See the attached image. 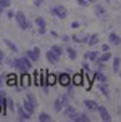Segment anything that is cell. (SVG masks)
<instances>
[{
	"instance_id": "cell-1",
	"label": "cell",
	"mask_w": 121,
	"mask_h": 122,
	"mask_svg": "<svg viewBox=\"0 0 121 122\" xmlns=\"http://www.w3.org/2000/svg\"><path fill=\"white\" fill-rule=\"evenodd\" d=\"M13 66L16 67V69H19L21 72H28V71L31 69V60L24 55L23 58H16V60H13Z\"/></svg>"
},
{
	"instance_id": "cell-2",
	"label": "cell",
	"mask_w": 121,
	"mask_h": 122,
	"mask_svg": "<svg viewBox=\"0 0 121 122\" xmlns=\"http://www.w3.org/2000/svg\"><path fill=\"white\" fill-rule=\"evenodd\" d=\"M15 19H16V23H18V26L21 27V29H29L31 27V24L28 23V19H26V15H24L23 11H16Z\"/></svg>"
},
{
	"instance_id": "cell-3",
	"label": "cell",
	"mask_w": 121,
	"mask_h": 122,
	"mask_svg": "<svg viewBox=\"0 0 121 122\" xmlns=\"http://www.w3.org/2000/svg\"><path fill=\"white\" fill-rule=\"evenodd\" d=\"M50 13L52 15H55L57 18H60V19H65L68 16V11H66V8L63 5H57V6H53L52 10H50Z\"/></svg>"
},
{
	"instance_id": "cell-4",
	"label": "cell",
	"mask_w": 121,
	"mask_h": 122,
	"mask_svg": "<svg viewBox=\"0 0 121 122\" xmlns=\"http://www.w3.org/2000/svg\"><path fill=\"white\" fill-rule=\"evenodd\" d=\"M58 84L63 87H69L73 84V77L68 72H61V74H58Z\"/></svg>"
},
{
	"instance_id": "cell-5",
	"label": "cell",
	"mask_w": 121,
	"mask_h": 122,
	"mask_svg": "<svg viewBox=\"0 0 121 122\" xmlns=\"http://www.w3.org/2000/svg\"><path fill=\"white\" fill-rule=\"evenodd\" d=\"M68 117H69V121H73V122H89V117L86 116V114H78V112H74V111H73L71 114H68Z\"/></svg>"
},
{
	"instance_id": "cell-6",
	"label": "cell",
	"mask_w": 121,
	"mask_h": 122,
	"mask_svg": "<svg viewBox=\"0 0 121 122\" xmlns=\"http://www.w3.org/2000/svg\"><path fill=\"white\" fill-rule=\"evenodd\" d=\"M24 55L28 56V58H29L31 61H37L39 58H40V50H39V48L36 47V48H32V50H28V51H26Z\"/></svg>"
},
{
	"instance_id": "cell-7",
	"label": "cell",
	"mask_w": 121,
	"mask_h": 122,
	"mask_svg": "<svg viewBox=\"0 0 121 122\" xmlns=\"http://www.w3.org/2000/svg\"><path fill=\"white\" fill-rule=\"evenodd\" d=\"M36 26L37 29H39V34H45L47 32V24H45V19L42 18V16H39V18H36Z\"/></svg>"
},
{
	"instance_id": "cell-8",
	"label": "cell",
	"mask_w": 121,
	"mask_h": 122,
	"mask_svg": "<svg viewBox=\"0 0 121 122\" xmlns=\"http://www.w3.org/2000/svg\"><path fill=\"white\" fill-rule=\"evenodd\" d=\"M45 58H47L48 63H53V64H55V63H58V60H60V56L57 55V53H55L52 48H50L47 53H45Z\"/></svg>"
},
{
	"instance_id": "cell-9",
	"label": "cell",
	"mask_w": 121,
	"mask_h": 122,
	"mask_svg": "<svg viewBox=\"0 0 121 122\" xmlns=\"http://www.w3.org/2000/svg\"><path fill=\"white\" fill-rule=\"evenodd\" d=\"M98 112H100V117H102V121H105V122H110L111 121V117H110V114H108V111H107V108L105 106H98Z\"/></svg>"
},
{
	"instance_id": "cell-10",
	"label": "cell",
	"mask_w": 121,
	"mask_h": 122,
	"mask_svg": "<svg viewBox=\"0 0 121 122\" xmlns=\"http://www.w3.org/2000/svg\"><path fill=\"white\" fill-rule=\"evenodd\" d=\"M18 116H19L18 117L19 121H29V119H31V114L24 109L23 106H19V108H18Z\"/></svg>"
},
{
	"instance_id": "cell-11",
	"label": "cell",
	"mask_w": 121,
	"mask_h": 122,
	"mask_svg": "<svg viewBox=\"0 0 121 122\" xmlns=\"http://www.w3.org/2000/svg\"><path fill=\"white\" fill-rule=\"evenodd\" d=\"M108 40H110V45H115V47H118V45L121 43L120 36H118V34H115V32H111V34H110Z\"/></svg>"
},
{
	"instance_id": "cell-12",
	"label": "cell",
	"mask_w": 121,
	"mask_h": 122,
	"mask_svg": "<svg viewBox=\"0 0 121 122\" xmlns=\"http://www.w3.org/2000/svg\"><path fill=\"white\" fill-rule=\"evenodd\" d=\"M16 84H18V77H16L15 74H8V76H6V85L16 87Z\"/></svg>"
},
{
	"instance_id": "cell-13",
	"label": "cell",
	"mask_w": 121,
	"mask_h": 122,
	"mask_svg": "<svg viewBox=\"0 0 121 122\" xmlns=\"http://www.w3.org/2000/svg\"><path fill=\"white\" fill-rule=\"evenodd\" d=\"M110 58H111V53L105 51L103 55H98V58L95 60V63H97V64H103V63H105V61H108Z\"/></svg>"
},
{
	"instance_id": "cell-14",
	"label": "cell",
	"mask_w": 121,
	"mask_h": 122,
	"mask_svg": "<svg viewBox=\"0 0 121 122\" xmlns=\"http://www.w3.org/2000/svg\"><path fill=\"white\" fill-rule=\"evenodd\" d=\"M23 108H24L26 111H28L29 114H32V112H34V109H36V106H34V104L31 103V101L28 100V98H26V100L23 101Z\"/></svg>"
},
{
	"instance_id": "cell-15",
	"label": "cell",
	"mask_w": 121,
	"mask_h": 122,
	"mask_svg": "<svg viewBox=\"0 0 121 122\" xmlns=\"http://www.w3.org/2000/svg\"><path fill=\"white\" fill-rule=\"evenodd\" d=\"M84 106L87 108V109H91V111H97V109H98V104H97L94 100H86Z\"/></svg>"
},
{
	"instance_id": "cell-16",
	"label": "cell",
	"mask_w": 121,
	"mask_h": 122,
	"mask_svg": "<svg viewBox=\"0 0 121 122\" xmlns=\"http://www.w3.org/2000/svg\"><path fill=\"white\" fill-rule=\"evenodd\" d=\"M31 77H29V76H28V72H23V74H21V77H19V82H21V85H23V87H28V85H29V84H31Z\"/></svg>"
},
{
	"instance_id": "cell-17",
	"label": "cell",
	"mask_w": 121,
	"mask_h": 122,
	"mask_svg": "<svg viewBox=\"0 0 121 122\" xmlns=\"http://www.w3.org/2000/svg\"><path fill=\"white\" fill-rule=\"evenodd\" d=\"M3 43H5V45H6L10 50H12L13 53H16V51H18V47H16V45H15V43H13L10 39H3Z\"/></svg>"
},
{
	"instance_id": "cell-18",
	"label": "cell",
	"mask_w": 121,
	"mask_h": 122,
	"mask_svg": "<svg viewBox=\"0 0 121 122\" xmlns=\"http://www.w3.org/2000/svg\"><path fill=\"white\" fill-rule=\"evenodd\" d=\"M47 82H48V85H55V84L58 82V76H55V74H47Z\"/></svg>"
},
{
	"instance_id": "cell-19",
	"label": "cell",
	"mask_w": 121,
	"mask_h": 122,
	"mask_svg": "<svg viewBox=\"0 0 121 122\" xmlns=\"http://www.w3.org/2000/svg\"><path fill=\"white\" fill-rule=\"evenodd\" d=\"M95 80H98V82H107V76L98 69V71L95 72Z\"/></svg>"
},
{
	"instance_id": "cell-20",
	"label": "cell",
	"mask_w": 121,
	"mask_h": 122,
	"mask_svg": "<svg viewBox=\"0 0 121 122\" xmlns=\"http://www.w3.org/2000/svg\"><path fill=\"white\" fill-rule=\"evenodd\" d=\"M98 58V51H89V53H86V60L89 61H95Z\"/></svg>"
},
{
	"instance_id": "cell-21",
	"label": "cell",
	"mask_w": 121,
	"mask_h": 122,
	"mask_svg": "<svg viewBox=\"0 0 121 122\" xmlns=\"http://www.w3.org/2000/svg\"><path fill=\"white\" fill-rule=\"evenodd\" d=\"M120 64H121V60L118 56H115V60H113V72H120Z\"/></svg>"
},
{
	"instance_id": "cell-22",
	"label": "cell",
	"mask_w": 121,
	"mask_h": 122,
	"mask_svg": "<svg viewBox=\"0 0 121 122\" xmlns=\"http://www.w3.org/2000/svg\"><path fill=\"white\" fill-rule=\"evenodd\" d=\"M39 121L40 122H50L52 117H50V114H47V112H40V114H39Z\"/></svg>"
},
{
	"instance_id": "cell-23",
	"label": "cell",
	"mask_w": 121,
	"mask_h": 122,
	"mask_svg": "<svg viewBox=\"0 0 121 122\" xmlns=\"http://www.w3.org/2000/svg\"><path fill=\"white\" fill-rule=\"evenodd\" d=\"M87 43H89V45H95V43H98V36H97V34H92V36H89V40H87Z\"/></svg>"
},
{
	"instance_id": "cell-24",
	"label": "cell",
	"mask_w": 121,
	"mask_h": 122,
	"mask_svg": "<svg viewBox=\"0 0 121 122\" xmlns=\"http://www.w3.org/2000/svg\"><path fill=\"white\" fill-rule=\"evenodd\" d=\"M55 111H57V112H60L61 111V108H65V106H63V103H61V98H57V100H55Z\"/></svg>"
},
{
	"instance_id": "cell-25",
	"label": "cell",
	"mask_w": 121,
	"mask_h": 122,
	"mask_svg": "<svg viewBox=\"0 0 121 122\" xmlns=\"http://www.w3.org/2000/svg\"><path fill=\"white\" fill-rule=\"evenodd\" d=\"M66 53H68V56H69V60H76V58H78V53L73 48H69V47L66 48Z\"/></svg>"
},
{
	"instance_id": "cell-26",
	"label": "cell",
	"mask_w": 121,
	"mask_h": 122,
	"mask_svg": "<svg viewBox=\"0 0 121 122\" xmlns=\"http://www.w3.org/2000/svg\"><path fill=\"white\" fill-rule=\"evenodd\" d=\"M50 48L53 50V51H55V53H57V55H58V56H61V55H63V48H61L60 45H52Z\"/></svg>"
},
{
	"instance_id": "cell-27",
	"label": "cell",
	"mask_w": 121,
	"mask_h": 122,
	"mask_svg": "<svg viewBox=\"0 0 121 122\" xmlns=\"http://www.w3.org/2000/svg\"><path fill=\"white\" fill-rule=\"evenodd\" d=\"M73 84H74V85H81V84H82V76H81V74L74 76V77H73Z\"/></svg>"
},
{
	"instance_id": "cell-28",
	"label": "cell",
	"mask_w": 121,
	"mask_h": 122,
	"mask_svg": "<svg viewBox=\"0 0 121 122\" xmlns=\"http://www.w3.org/2000/svg\"><path fill=\"white\" fill-rule=\"evenodd\" d=\"M105 84H107V82H100V87H98V88H100V92H102L105 97H108V88H107Z\"/></svg>"
},
{
	"instance_id": "cell-29",
	"label": "cell",
	"mask_w": 121,
	"mask_h": 122,
	"mask_svg": "<svg viewBox=\"0 0 121 122\" xmlns=\"http://www.w3.org/2000/svg\"><path fill=\"white\" fill-rule=\"evenodd\" d=\"M10 5H12V0H0V8H2V10L8 8Z\"/></svg>"
},
{
	"instance_id": "cell-30",
	"label": "cell",
	"mask_w": 121,
	"mask_h": 122,
	"mask_svg": "<svg viewBox=\"0 0 121 122\" xmlns=\"http://www.w3.org/2000/svg\"><path fill=\"white\" fill-rule=\"evenodd\" d=\"M95 15L97 16H103V15H105V8L100 6V5H97L95 6Z\"/></svg>"
},
{
	"instance_id": "cell-31",
	"label": "cell",
	"mask_w": 121,
	"mask_h": 122,
	"mask_svg": "<svg viewBox=\"0 0 121 122\" xmlns=\"http://www.w3.org/2000/svg\"><path fill=\"white\" fill-rule=\"evenodd\" d=\"M76 2H78L79 6H89V5H91V2H89V0H76Z\"/></svg>"
},
{
	"instance_id": "cell-32",
	"label": "cell",
	"mask_w": 121,
	"mask_h": 122,
	"mask_svg": "<svg viewBox=\"0 0 121 122\" xmlns=\"http://www.w3.org/2000/svg\"><path fill=\"white\" fill-rule=\"evenodd\" d=\"M26 98H28V100H29L31 103L34 104V106H37V101H36V98L32 97V95H31V93H28V95H26Z\"/></svg>"
},
{
	"instance_id": "cell-33",
	"label": "cell",
	"mask_w": 121,
	"mask_h": 122,
	"mask_svg": "<svg viewBox=\"0 0 121 122\" xmlns=\"http://www.w3.org/2000/svg\"><path fill=\"white\" fill-rule=\"evenodd\" d=\"M15 15H16V13H15V11H12V10H10V11L6 13V18H8V19H12V18H15Z\"/></svg>"
},
{
	"instance_id": "cell-34",
	"label": "cell",
	"mask_w": 121,
	"mask_h": 122,
	"mask_svg": "<svg viewBox=\"0 0 121 122\" xmlns=\"http://www.w3.org/2000/svg\"><path fill=\"white\" fill-rule=\"evenodd\" d=\"M82 69H84V72H89V69H91V67H89V63H84V64H82Z\"/></svg>"
},
{
	"instance_id": "cell-35",
	"label": "cell",
	"mask_w": 121,
	"mask_h": 122,
	"mask_svg": "<svg viewBox=\"0 0 121 122\" xmlns=\"http://www.w3.org/2000/svg\"><path fill=\"white\" fill-rule=\"evenodd\" d=\"M71 27H73V29H79V23H76V21L71 23Z\"/></svg>"
},
{
	"instance_id": "cell-36",
	"label": "cell",
	"mask_w": 121,
	"mask_h": 122,
	"mask_svg": "<svg viewBox=\"0 0 121 122\" xmlns=\"http://www.w3.org/2000/svg\"><path fill=\"white\" fill-rule=\"evenodd\" d=\"M42 2H44V0H34V5H36V6H40V5H42Z\"/></svg>"
},
{
	"instance_id": "cell-37",
	"label": "cell",
	"mask_w": 121,
	"mask_h": 122,
	"mask_svg": "<svg viewBox=\"0 0 121 122\" xmlns=\"http://www.w3.org/2000/svg\"><path fill=\"white\" fill-rule=\"evenodd\" d=\"M3 60H5V53L0 50V61H3Z\"/></svg>"
},
{
	"instance_id": "cell-38",
	"label": "cell",
	"mask_w": 121,
	"mask_h": 122,
	"mask_svg": "<svg viewBox=\"0 0 121 122\" xmlns=\"http://www.w3.org/2000/svg\"><path fill=\"white\" fill-rule=\"evenodd\" d=\"M2 112H3V108H2V104H0V114H2Z\"/></svg>"
},
{
	"instance_id": "cell-39",
	"label": "cell",
	"mask_w": 121,
	"mask_h": 122,
	"mask_svg": "<svg viewBox=\"0 0 121 122\" xmlns=\"http://www.w3.org/2000/svg\"><path fill=\"white\" fill-rule=\"evenodd\" d=\"M89 2H91V3H94V2H95V0H89Z\"/></svg>"
}]
</instances>
